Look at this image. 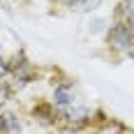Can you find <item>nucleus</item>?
<instances>
[{"label": "nucleus", "mask_w": 134, "mask_h": 134, "mask_svg": "<svg viewBox=\"0 0 134 134\" xmlns=\"http://www.w3.org/2000/svg\"><path fill=\"white\" fill-rule=\"evenodd\" d=\"M107 40H109V46L120 51V53H132V49H134V32L125 23L111 26L107 32Z\"/></svg>", "instance_id": "1"}, {"label": "nucleus", "mask_w": 134, "mask_h": 134, "mask_svg": "<svg viewBox=\"0 0 134 134\" xmlns=\"http://www.w3.org/2000/svg\"><path fill=\"white\" fill-rule=\"evenodd\" d=\"M9 74H12L14 83L19 86V88H23V86H28L30 81L35 79V69H32V65L26 60V55H16L12 63H9Z\"/></svg>", "instance_id": "2"}, {"label": "nucleus", "mask_w": 134, "mask_h": 134, "mask_svg": "<svg viewBox=\"0 0 134 134\" xmlns=\"http://www.w3.org/2000/svg\"><path fill=\"white\" fill-rule=\"evenodd\" d=\"M118 12H120V16H122V23L134 32V0H122Z\"/></svg>", "instance_id": "3"}, {"label": "nucleus", "mask_w": 134, "mask_h": 134, "mask_svg": "<svg viewBox=\"0 0 134 134\" xmlns=\"http://www.w3.org/2000/svg\"><path fill=\"white\" fill-rule=\"evenodd\" d=\"M63 5H67L69 9H76V12H90L95 9L102 0H60Z\"/></svg>", "instance_id": "4"}, {"label": "nucleus", "mask_w": 134, "mask_h": 134, "mask_svg": "<svg viewBox=\"0 0 134 134\" xmlns=\"http://www.w3.org/2000/svg\"><path fill=\"white\" fill-rule=\"evenodd\" d=\"M19 130H21V122L14 113L7 111V113L0 116V132H19Z\"/></svg>", "instance_id": "5"}, {"label": "nucleus", "mask_w": 134, "mask_h": 134, "mask_svg": "<svg viewBox=\"0 0 134 134\" xmlns=\"http://www.w3.org/2000/svg\"><path fill=\"white\" fill-rule=\"evenodd\" d=\"M7 74H9V63H7V60H2V58H0V79H5V76H7Z\"/></svg>", "instance_id": "6"}, {"label": "nucleus", "mask_w": 134, "mask_h": 134, "mask_svg": "<svg viewBox=\"0 0 134 134\" xmlns=\"http://www.w3.org/2000/svg\"><path fill=\"white\" fill-rule=\"evenodd\" d=\"M132 55H134V49H132Z\"/></svg>", "instance_id": "7"}]
</instances>
